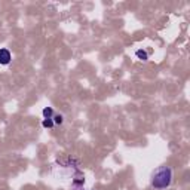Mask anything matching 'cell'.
<instances>
[{
	"mask_svg": "<svg viewBox=\"0 0 190 190\" xmlns=\"http://www.w3.org/2000/svg\"><path fill=\"white\" fill-rule=\"evenodd\" d=\"M171 181H172V171L168 166H162L155 172L151 184H153L155 189H166L169 187Z\"/></svg>",
	"mask_w": 190,
	"mask_h": 190,
	"instance_id": "6da1fadb",
	"label": "cell"
},
{
	"mask_svg": "<svg viewBox=\"0 0 190 190\" xmlns=\"http://www.w3.org/2000/svg\"><path fill=\"white\" fill-rule=\"evenodd\" d=\"M11 60H12V55L6 48L0 49V65H8L11 62Z\"/></svg>",
	"mask_w": 190,
	"mask_h": 190,
	"instance_id": "7a4b0ae2",
	"label": "cell"
},
{
	"mask_svg": "<svg viewBox=\"0 0 190 190\" xmlns=\"http://www.w3.org/2000/svg\"><path fill=\"white\" fill-rule=\"evenodd\" d=\"M42 113H43V118H45V119H52V118H54V110H52V107H45Z\"/></svg>",
	"mask_w": 190,
	"mask_h": 190,
	"instance_id": "3957f363",
	"label": "cell"
},
{
	"mask_svg": "<svg viewBox=\"0 0 190 190\" xmlns=\"http://www.w3.org/2000/svg\"><path fill=\"white\" fill-rule=\"evenodd\" d=\"M135 55H137V58H140L141 61H146V60L148 58L147 52H146V51H143V49H138V51L135 52Z\"/></svg>",
	"mask_w": 190,
	"mask_h": 190,
	"instance_id": "277c9868",
	"label": "cell"
},
{
	"mask_svg": "<svg viewBox=\"0 0 190 190\" xmlns=\"http://www.w3.org/2000/svg\"><path fill=\"white\" fill-rule=\"evenodd\" d=\"M42 125H43V128H52L54 126V120L52 119H43Z\"/></svg>",
	"mask_w": 190,
	"mask_h": 190,
	"instance_id": "5b68a950",
	"label": "cell"
},
{
	"mask_svg": "<svg viewBox=\"0 0 190 190\" xmlns=\"http://www.w3.org/2000/svg\"><path fill=\"white\" fill-rule=\"evenodd\" d=\"M54 123L61 125V123H62V116H61V115H55V116H54Z\"/></svg>",
	"mask_w": 190,
	"mask_h": 190,
	"instance_id": "8992f818",
	"label": "cell"
}]
</instances>
